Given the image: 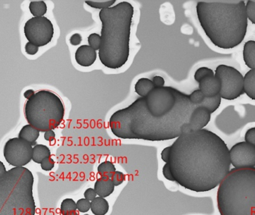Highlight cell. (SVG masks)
<instances>
[{"label": "cell", "mask_w": 255, "mask_h": 215, "mask_svg": "<svg viewBox=\"0 0 255 215\" xmlns=\"http://www.w3.org/2000/svg\"><path fill=\"white\" fill-rule=\"evenodd\" d=\"M24 34L28 42L38 48L44 47L49 44L53 38V24L46 17L32 18L25 23Z\"/></svg>", "instance_id": "obj_10"}, {"label": "cell", "mask_w": 255, "mask_h": 215, "mask_svg": "<svg viewBox=\"0 0 255 215\" xmlns=\"http://www.w3.org/2000/svg\"><path fill=\"white\" fill-rule=\"evenodd\" d=\"M6 172V167H5V165H4L3 162L0 161V178L2 177Z\"/></svg>", "instance_id": "obj_44"}, {"label": "cell", "mask_w": 255, "mask_h": 215, "mask_svg": "<svg viewBox=\"0 0 255 215\" xmlns=\"http://www.w3.org/2000/svg\"><path fill=\"white\" fill-rule=\"evenodd\" d=\"M24 114L28 124L39 132H46L61 125L65 118V105L56 94L41 90L26 101Z\"/></svg>", "instance_id": "obj_7"}, {"label": "cell", "mask_w": 255, "mask_h": 215, "mask_svg": "<svg viewBox=\"0 0 255 215\" xmlns=\"http://www.w3.org/2000/svg\"><path fill=\"white\" fill-rule=\"evenodd\" d=\"M155 88L153 82L148 78H140L135 85V93L141 98L146 97Z\"/></svg>", "instance_id": "obj_19"}, {"label": "cell", "mask_w": 255, "mask_h": 215, "mask_svg": "<svg viewBox=\"0 0 255 215\" xmlns=\"http://www.w3.org/2000/svg\"><path fill=\"white\" fill-rule=\"evenodd\" d=\"M111 179H112V182H113L114 185H115V187H116V186H120V185H122V184L125 182V175L122 172L117 171V170H116V171L114 173Z\"/></svg>", "instance_id": "obj_34"}, {"label": "cell", "mask_w": 255, "mask_h": 215, "mask_svg": "<svg viewBox=\"0 0 255 215\" xmlns=\"http://www.w3.org/2000/svg\"><path fill=\"white\" fill-rule=\"evenodd\" d=\"M171 146H166L163 150L162 151L161 156H162V161L165 162V164L168 163L169 162V156H170Z\"/></svg>", "instance_id": "obj_41"}, {"label": "cell", "mask_w": 255, "mask_h": 215, "mask_svg": "<svg viewBox=\"0 0 255 215\" xmlns=\"http://www.w3.org/2000/svg\"><path fill=\"white\" fill-rule=\"evenodd\" d=\"M96 196H97V193H95V190H94V189H92V188L86 189L85 193H84V197L89 200L90 202L93 200Z\"/></svg>", "instance_id": "obj_37"}, {"label": "cell", "mask_w": 255, "mask_h": 215, "mask_svg": "<svg viewBox=\"0 0 255 215\" xmlns=\"http://www.w3.org/2000/svg\"><path fill=\"white\" fill-rule=\"evenodd\" d=\"M187 96L172 87L164 86L155 88L146 97L137 99L148 115L162 118L172 113Z\"/></svg>", "instance_id": "obj_8"}, {"label": "cell", "mask_w": 255, "mask_h": 215, "mask_svg": "<svg viewBox=\"0 0 255 215\" xmlns=\"http://www.w3.org/2000/svg\"><path fill=\"white\" fill-rule=\"evenodd\" d=\"M88 215V214H86V215Z\"/></svg>", "instance_id": "obj_46"}, {"label": "cell", "mask_w": 255, "mask_h": 215, "mask_svg": "<svg viewBox=\"0 0 255 215\" xmlns=\"http://www.w3.org/2000/svg\"><path fill=\"white\" fill-rule=\"evenodd\" d=\"M163 176L166 178L167 180L170 181V182H175L174 180L173 176H172V173H171L170 169H169V165L168 163L165 164L163 167Z\"/></svg>", "instance_id": "obj_38"}, {"label": "cell", "mask_w": 255, "mask_h": 215, "mask_svg": "<svg viewBox=\"0 0 255 215\" xmlns=\"http://www.w3.org/2000/svg\"><path fill=\"white\" fill-rule=\"evenodd\" d=\"M101 35L97 33H92L88 36V45L94 50L99 51L101 47Z\"/></svg>", "instance_id": "obj_29"}, {"label": "cell", "mask_w": 255, "mask_h": 215, "mask_svg": "<svg viewBox=\"0 0 255 215\" xmlns=\"http://www.w3.org/2000/svg\"><path fill=\"white\" fill-rule=\"evenodd\" d=\"M246 10L248 20L255 25V1H247L246 2Z\"/></svg>", "instance_id": "obj_31"}, {"label": "cell", "mask_w": 255, "mask_h": 215, "mask_svg": "<svg viewBox=\"0 0 255 215\" xmlns=\"http://www.w3.org/2000/svg\"><path fill=\"white\" fill-rule=\"evenodd\" d=\"M51 157V151L48 146L44 144H37L33 147L32 161L41 165L46 158Z\"/></svg>", "instance_id": "obj_22"}, {"label": "cell", "mask_w": 255, "mask_h": 215, "mask_svg": "<svg viewBox=\"0 0 255 215\" xmlns=\"http://www.w3.org/2000/svg\"><path fill=\"white\" fill-rule=\"evenodd\" d=\"M82 42V37L80 34L75 33L73 34L72 36L70 38V43L72 44V46L75 47V46H79L81 43Z\"/></svg>", "instance_id": "obj_40"}, {"label": "cell", "mask_w": 255, "mask_h": 215, "mask_svg": "<svg viewBox=\"0 0 255 215\" xmlns=\"http://www.w3.org/2000/svg\"><path fill=\"white\" fill-rule=\"evenodd\" d=\"M221 102H222V98H221L220 95H219L215 96V97H205L202 103L199 105V106L203 107L207 110H209L210 114H213L219 109L221 105Z\"/></svg>", "instance_id": "obj_25"}, {"label": "cell", "mask_w": 255, "mask_h": 215, "mask_svg": "<svg viewBox=\"0 0 255 215\" xmlns=\"http://www.w3.org/2000/svg\"><path fill=\"white\" fill-rule=\"evenodd\" d=\"M75 59L79 66L88 68L92 66L97 59V51L86 44L80 46L75 51Z\"/></svg>", "instance_id": "obj_13"}, {"label": "cell", "mask_w": 255, "mask_h": 215, "mask_svg": "<svg viewBox=\"0 0 255 215\" xmlns=\"http://www.w3.org/2000/svg\"><path fill=\"white\" fill-rule=\"evenodd\" d=\"M97 171L101 177L111 179L114 173L116 171V167L110 161H105L99 164L97 167Z\"/></svg>", "instance_id": "obj_23"}, {"label": "cell", "mask_w": 255, "mask_h": 215, "mask_svg": "<svg viewBox=\"0 0 255 215\" xmlns=\"http://www.w3.org/2000/svg\"><path fill=\"white\" fill-rule=\"evenodd\" d=\"M220 215H255V167L233 168L219 184Z\"/></svg>", "instance_id": "obj_5"}, {"label": "cell", "mask_w": 255, "mask_h": 215, "mask_svg": "<svg viewBox=\"0 0 255 215\" xmlns=\"http://www.w3.org/2000/svg\"><path fill=\"white\" fill-rule=\"evenodd\" d=\"M68 215H79V212L78 211H75V212H71Z\"/></svg>", "instance_id": "obj_45"}, {"label": "cell", "mask_w": 255, "mask_h": 215, "mask_svg": "<svg viewBox=\"0 0 255 215\" xmlns=\"http://www.w3.org/2000/svg\"><path fill=\"white\" fill-rule=\"evenodd\" d=\"M115 3H116V0H109V1H102V2L91 1V0L85 1V4L88 5V6L95 9H100L101 11L113 7Z\"/></svg>", "instance_id": "obj_27"}, {"label": "cell", "mask_w": 255, "mask_h": 215, "mask_svg": "<svg viewBox=\"0 0 255 215\" xmlns=\"http://www.w3.org/2000/svg\"><path fill=\"white\" fill-rule=\"evenodd\" d=\"M60 210L62 215H68L71 212L77 211L76 202L71 198H67L61 203Z\"/></svg>", "instance_id": "obj_26"}, {"label": "cell", "mask_w": 255, "mask_h": 215, "mask_svg": "<svg viewBox=\"0 0 255 215\" xmlns=\"http://www.w3.org/2000/svg\"><path fill=\"white\" fill-rule=\"evenodd\" d=\"M199 89L206 98L215 97L219 95L221 83L219 79L215 76L205 78L199 83Z\"/></svg>", "instance_id": "obj_14"}, {"label": "cell", "mask_w": 255, "mask_h": 215, "mask_svg": "<svg viewBox=\"0 0 255 215\" xmlns=\"http://www.w3.org/2000/svg\"><path fill=\"white\" fill-rule=\"evenodd\" d=\"M29 10L34 18L44 17L47 12V5L44 1H32L29 4Z\"/></svg>", "instance_id": "obj_24"}, {"label": "cell", "mask_w": 255, "mask_h": 215, "mask_svg": "<svg viewBox=\"0 0 255 215\" xmlns=\"http://www.w3.org/2000/svg\"><path fill=\"white\" fill-rule=\"evenodd\" d=\"M170 146L168 165L174 180L191 191L216 189L231 170L227 144L209 129L184 134Z\"/></svg>", "instance_id": "obj_1"}, {"label": "cell", "mask_w": 255, "mask_h": 215, "mask_svg": "<svg viewBox=\"0 0 255 215\" xmlns=\"http://www.w3.org/2000/svg\"><path fill=\"white\" fill-rule=\"evenodd\" d=\"M244 93L255 100V70H250L244 76Z\"/></svg>", "instance_id": "obj_21"}, {"label": "cell", "mask_w": 255, "mask_h": 215, "mask_svg": "<svg viewBox=\"0 0 255 215\" xmlns=\"http://www.w3.org/2000/svg\"><path fill=\"white\" fill-rule=\"evenodd\" d=\"M34 181L24 167L11 168L0 178V215H35Z\"/></svg>", "instance_id": "obj_6"}, {"label": "cell", "mask_w": 255, "mask_h": 215, "mask_svg": "<svg viewBox=\"0 0 255 215\" xmlns=\"http://www.w3.org/2000/svg\"><path fill=\"white\" fill-rule=\"evenodd\" d=\"M152 82L155 88H162L165 86V80L161 75H155L152 78Z\"/></svg>", "instance_id": "obj_39"}, {"label": "cell", "mask_w": 255, "mask_h": 215, "mask_svg": "<svg viewBox=\"0 0 255 215\" xmlns=\"http://www.w3.org/2000/svg\"><path fill=\"white\" fill-rule=\"evenodd\" d=\"M214 72L215 76L220 81L219 95L222 99L234 100L244 95V76L236 68L220 65Z\"/></svg>", "instance_id": "obj_9"}, {"label": "cell", "mask_w": 255, "mask_h": 215, "mask_svg": "<svg viewBox=\"0 0 255 215\" xmlns=\"http://www.w3.org/2000/svg\"><path fill=\"white\" fill-rule=\"evenodd\" d=\"M205 99V96H204L202 91L199 89L196 90L189 95V99L191 103L196 105V106H199V105H201Z\"/></svg>", "instance_id": "obj_30"}, {"label": "cell", "mask_w": 255, "mask_h": 215, "mask_svg": "<svg viewBox=\"0 0 255 215\" xmlns=\"http://www.w3.org/2000/svg\"><path fill=\"white\" fill-rule=\"evenodd\" d=\"M91 210L94 215H105L109 211V203L105 198L96 196L91 202Z\"/></svg>", "instance_id": "obj_20"}, {"label": "cell", "mask_w": 255, "mask_h": 215, "mask_svg": "<svg viewBox=\"0 0 255 215\" xmlns=\"http://www.w3.org/2000/svg\"><path fill=\"white\" fill-rule=\"evenodd\" d=\"M134 12L133 5L125 1L99 11L102 41L98 55L105 68L119 69L129 61Z\"/></svg>", "instance_id": "obj_4"}, {"label": "cell", "mask_w": 255, "mask_h": 215, "mask_svg": "<svg viewBox=\"0 0 255 215\" xmlns=\"http://www.w3.org/2000/svg\"><path fill=\"white\" fill-rule=\"evenodd\" d=\"M243 61L250 70H255V41H248L245 43Z\"/></svg>", "instance_id": "obj_17"}, {"label": "cell", "mask_w": 255, "mask_h": 215, "mask_svg": "<svg viewBox=\"0 0 255 215\" xmlns=\"http://www.w3.org/2000/svg\"><path fill=\"white\" fill-rule=\"evenodd\" d=\"M211 119V114L203 107L196 106L192 115V122H193L194 131L205 129V126L209 124Z\"/></svg>", "instance_id": "obj_15"}, {"label": "cell", "mask_w": 255, "mask_h": 215, "mask_svg": "<svg viewBox=\"0 0 255 215\" xmlns=\"http://www.w3.org/2000/svg\"><path fill=\"white\" fill-rule=\"evenodd\" d=\"M214 75L215 72L213 70L206 68V67H202V68H199L195 72L194 79L198 83H199L202 79L213 76Z\"/></svg>", "instance_id": "obj_28"}, {"label": "cell", "mask_w": 255, "mask_h": 215, "mask_svg": "<svg viewBox=\"0 0 255 215\" xmlns=\"http://www.w3.org/2000/svg\"><path fill=\"white\" fill-rule=\"evenodd\" d=\"M41 167L44 171H51L55 167V161L51 157L46 158L41 162Z\"/></svg>", "instance_id": "obj_33"}, {"label": "cell", "mask_w": 255, "mask_h": 215, "mask_svg": "<svg viewBox=\"0 0 255 215\" xmlns=\"http://www.w3.org/2000/svg\"><path fill=\"white\" fill-rule=\"evenodd\" d=\"M115 186L112 179L100 177L94 184V190L100 197H108L115 191Z\"/></svg>", "instance_id": "obj_16"}, {"label": "cell", "mask_w": 255, "mask_h": 215, "mask_svg": "<svg viewBox=\"0 0 255 215\" xmlns=\"http://www.w3.org/2000/svg\"><path fill=\"white\" fill-rule=\"evenodd\" d=\"M35 91H34V90H27L26 91H25V93H24V97H25V99H29L31 97V96H34V95H35Z\"/></svg>", "instance_id": "obj_43"}, {"label": "cell", "mask_w": 255, "mask_h": 215, "mask_svg": "<svg viewBox=\"0 0 255 215\" xmlns=\"http://www.w3.org/2000/svg\"><path fill=\"white\" fill-rule=\"evenodd\" d=\"M55 133L53 130H49L44 132V139L47 142H52L55 140Z\"/></svg>", "instance_id": "obj_42"}, {"label": "cell", "mask_w": 255, "mask_h": 215, "mask_svg": "<svg viewBox=\"0 0 255 215\" xmlns=\"http://www.w3.org/2000/svg\"><path fill=\"white\" fill-rule=\"evenodd\" d=\"M77 211L81 213H87L91 210V202L85 198L78 199L76 202Z\"/></svg>", "instance_id": "obj_32"}, {"label": "cell", "mask_w": 255, "mask_h": 215, "mask_svg": "<svg viewBox=\"0 0 255 215\" xmlns=\"http://www.w3.org/2000/svg\"><path fill=\"white\" fill-rule=\"evenodd\" d=\"M3 155L10 165L22 167L32 160L33 146L21 138H11L5 143Z\"/></svg>", "instance_id": "obj_11"}, {"label": "cell", "mask_w": 255, "mask_h": 215, "mask_svg": "<svg viewBox=\"0 0 255 215\" xmlns=\"http://www.w3.org/2000/svg\"><path fill=\"white\" fill-rule=\"evenodd\" d=\"M25 50L28 55H34L38 53L39 48L37 47V46L34 45L33 44H31V43L28 42L25 44Z\"/></svg>", "instance_id": "obj_36"}, {"label": "cell", "mask_w": 255, "mask_h": 215, "mask_svg": "<svg viewBox=\"0 0 255 215\" xmlns=\"http://www.w3.org/2000/svg\"><path fill=\"white\" fill-rule=\"evenodd\" d=\"M196 14L205 35L218 48L233 49L244 40L248 28L245 1L199 2Z\"/></svg>", "instance_id": "obj_3"}, {"label": "cell", "mask_w": 255, "mask_h": 215, "mask_svg": "<svg viewBox=\"0 0 255 215\" xmlns=\"http://www.w3.org/2000/svg\"><path fill=\"white\" fill-rule=\"evenodd\" d=\"M245 142L255 146V127L248 129L245 135Z\"/></svg>", "instance_id": "obj_35"}, {"label": "cell", "mask_w": 255, "mask_h": 215, "mask_svg": "<svg viewBox=\"0 0 255 215\" xmlns=\"http://www.w3.org/2000/svg\"><path fill=\"white\" fill-rule=\"evenodd\" d=\"M231 165L234 168L255 167V146L247 142L236 143L229 149Z\"/></svg>", "instance_id": "obj_12"}, {"label": "cell", "mask_w": 255, "mask_h": 215, "mask_svg": "<svg viewBox=\"0 0 255 215\" xmlns=\"http://www.w3.org/2000/svg\"><path fill=\"white\" fill-rule=\"evenodd\" d=\"M39 136V131L31 125L28 124L25 125L21 129L18 138L26 141L31 146H35V145H37V140H38Z\"/></svg>", "instance_id": "obj_18"}, {"label": "cell", "mask_w": 255, "mask_h": 215, "mask_svg": "<svg viewBox=\"0 0 255 215\" xmlns=\"http://www.w3.org/2000/svg\"><path fill=\"white\" fill-rule=\"evenodd\" d=\"M196 105L191 103L189 95L170 115L155 118L148 115L138 99L125 109L111 115V132L120 139L148 142H164L194 131L192 115Z\"/></svg>", "instance_id": "obj_2"}]
</instances>
